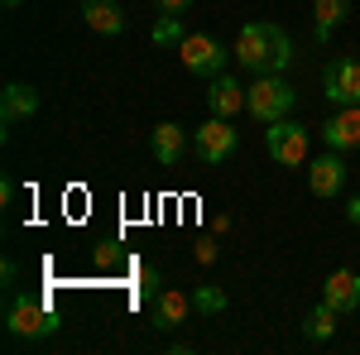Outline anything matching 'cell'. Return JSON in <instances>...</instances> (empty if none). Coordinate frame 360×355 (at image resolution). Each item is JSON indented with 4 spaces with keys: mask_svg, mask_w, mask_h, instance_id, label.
<instances>
[{
    "mask_svg": "<svg viewBox=\"0 0 360 355\" xmlns=\"http://www.w3.org/2000/svg\"><path fill=\"white\" fill-rule=\"evenodd\" d=\"M236 144H240V135H236V125L221 120V115H212L207 125H197V130H193V154L207 168H221L226 159L236 154Z\"/></svg>",
    "mask_w": 360,
    "mask_h": 355,
    "instance_id": "obj_6",
    "label": "cell"
},
{
    "mask_svg": "<svg viewBox=\"0 0 360 355\" xmlns=\"http://www.w3.org/2000/svg\"><path fill=\"white\" fill-rule=\"evenodd\" d=\"M82 25L91 34L115 39V34H125V5L120 0H82Z\"/></svg>",
    "mask_w": 360,
    "mask_h": 355,
    "instance_id": "obj_12",
    "label": "cell"
},
{
    "mask_svg": "<svg viewBox=\"0 0 360 355\" xmlns=\"http://www.w3.org/2000/svg\"><path fill=\"white\" fill-rule=\"evenodd\" d=\"M207 106H212V115H221V120H236L250 106V86H240L231 72H221V77L207 82Z\"/></svg>",
    "mask_w": 360,
    "mask_h": 355,
    "instance_id": "obj_11",
    "label": "cell"
},
{
    "mask_svg": "<svg viewBox=\"0 0 360 355\" xmlns=\"http://www.w3.org/2000/svg\"><path fill=\"white\" fill-rule=\"evenodd\" d=\"M264 149L283 168H307V159H312V135H307L298 120H274L264 130Z\"/></svg>",
    "mask_w": 360,
    "mask_h": 355,
    "instance_id": "obj_4",
    "label": "cell"
},
{
    "mask_svg": "<svg viewBox=\"0 0 360 355\" xmlns=\"http://www.w3.org/2000/svg\"><path fill=\"white\" fill-rule=\"evenodd\" d=\"M34 110H39V91H34V86L5 82V91H0V120H5V125H20Z\"/></svg>",
    "mask_w": 360,
    "mask_h": 355,
    "instance_id": "obj_15",
    "label": "cell"
},
{
    "mask_svg": "<svg viewBox=\"0 0 360 355\" xmlns=\"http://www.w3.org/2000/svg\"><path fill=\"white\" fill-rule=\"evenodd\" d=\"M336 317H341V312H336L332 302H317V307H312V312L303 317V336L312 341V346L332 341V336H336Z\"/></svg>",
    "mask_w": 360,
    "mask_h": 355,
    "instance_id": "obj_17",
    "label": "cell"
},
{
    "mask_svg": "<svg viewBox=\"0 0 360 355\" xmlns=\"http://www.w3.org/2000/svg\"><path fill=\"white\" fill-rule=\"evenodd\" d=\"M193 312H197V307H193V293H183V288H159V298L149 302V322H154L159 331L183 327Z\"/></svg>",
    "mask_w": 360,
    "mask_h": 355,
    "instance_id": "obj_10",
    "label": "cell"
},
{
    "mask_svg": "<svg viewBox=\"0 0 360 355\" xmlns=\"http://www.w3.org/2000/svg\"><path fill=\"white\" fill-rule=\"evenodd\" d=\"M0 5H5V10H20V5H25V0H0Z\"/></svg>",
    "mask_w": 360,
    "mask_h": 355,
    "instance_id": "obj_24",
    "label": "cell"
},
{
    "mask_svg": "<svg viewBox=\"0 0 360 355\" xmlns=\"http://www.w3.org/2000/svg\"><path fill=\"white\" fill-rule=\"evenodd\" d=\"M159 10H164V15H178V20H183V15L193 10V0H159Z\"/></svg>",
    "mask_w": 360,
    "mask_h": 355,
    "instance_id": "obj_20",
    "label": "cell"
},
{
    "mask_svg": "<svg viewBox=\"0 0 360 355\" xmlns=\"http://www.w3.org/2000/svg\"><path fill=\"white\" fill-rule=\"evenodd\" d=\"M322 302H332L336 312H356L360 307V273L356 269H332V278L322 283Z\"/></svg>",
    "mask_w": 360,
    "mask_h": 355,
    "instance_id": "obj_14",
    "label": "cell"
},
{
    "mask_svg": "<svg viewBox=\"0 0 360 355\" xmlns=\"http://www.w3.org/2000/svg\"><path fill=\"white\" fill-rule=\"evenodd\" d=\"M322 96L332 106H356L360 101V53H341L322 67Z\"/></svg>",
    "mask_w": 360,
    "mask_h": 355,
    "instance_id": "obj_7",
    "label": "cell"
},
{
    "mask_svg": "<svg viewBox=\"0 0 360 355\" xmlns=\"http://www.w3.org/2000/svg\"><path fill=\"white\" fill-rule=\"evenodd\" d=\"M188 144H193V139L183 135V125H173V120H164V125H154V130H149V149H154L159 168H178Z\"/></svg>",
    "mask_w": 360,
    "mask_h": 355,
    "instance_id": "obj_13",
    "label": "cell"
},
{
    "mask_svg": "<svg viewBox=\"0 0 360 355\" xmlns=\"http://www.w3.org/2000/svg\"><path fill=\"white\" fill-rule=\"evenodd\" d=\"M322 139H327V149H336V154L360 149V101L356 106H336L332 115L322 120Z\"/></svg>",
    "mask_w": 360,
    "mask_h": 355,
    "instance_id": "obj_9",
    "label": "cell"
},
{
    "mask_svg": "<svg viewBox=\"0 0 360 355\" xmlns=\"http://www.w3.org/2000/svg\"><path fill=\"white\" fill-rule=\"evenodd\" d=\"M231 58L245 67V72H283L293 63V39L274 25V20H250L240 25L236 44H231Z\"/></svg>",
    "mask_w": 360,
    "mask_h": 355,
    "instance_id": "obj_1",
    "label": "cell"
},
{
    "mask_svg": "<svg viewBox=\"0 0 360 355\" xmlns=\"http://www.w3.org/2000/svg\"><path fill=\"white\" fill-rule=\"evenodd\" d=\"M351 20V0H312V44H327Z\"/></svg>",
    "mask_w": 360,
    "mask_h": 355,
    "instance_id": "obj_16",
    "label": "cell"
},
{
    "mask_svg": "<svg viewBox=\"0 0 360 355\" xmlns=\"http://www.w3.org/2000/svg\"><path fill=\"white\" fill-rule=\"evenodd\" d=\"M307 192H312V197H327V202L346 192V164H341L336 149L317 154V159H307Z\"/></svg>",
    "mask_w": 360,
    "mask_h": 355,
    "instance_id": "obj_8",
    "label": "cell"
},
{
    "mask_svg": "<svg viewBox=\"0 0 360 355\" xmlns=\"http://www.w3.org/2000/svg\"><path fill=\"white\" fill-rule=\"evenodd\" d=\"M183 34H178V15H164L159 25H154V44H178Z\"/></svg>",
    "mask_w": 360,
    "mask_h": 355,
    "instance_id": "obj_19",
    "label": "cell"
},
{
    "mask_svg": "<svg viewBox=\"0 0 360 355\" xmlns=\"http://www.w3.org/2000/svg\"><path fill=\"white\" fill-rule=\"evenodd\" d=\"M298 106V91L293 82L283 77V72H259L255 82H250V115L259 120V125H274V120H288Z\"/></svg>",
    "mask_w": 360,
    "mask_h": 355,
    "instance_id": "obj_3",
    "label": "cell"
},
{
    "mask_svg": "<svg viewBox=\"0 0 360 355\" xmlns=\"http://www.w3.org/2000/svg\"><path fill=\"white\" fill-rule=\"evenodd\" d=\"M226 302H231V298H226L217 283H197V288H193V307L202 312V317H221Z\"/></svg>",
    "mask_w": 360,
    "mask_h": 355,
    "instance_id": "obj_18",
    "label": "cell"
},
{
    "mask_svg": "<svg viewBox=\"0 0 360 355\" xmlns=\"http://www.w3.org/2000/svg\"><path fill=\"white\" fill-rule=\"evenodd\" d=\"M346 221L360 226V192H356V197H346Z\"/></svg>",
    "mask_w": 360,
    "mask_h": 355,
    "instance_id": "obj_22",
    "label": "cell"
},
{
    "mask_svg": "<svg viewBox=\"0 0 360 355\" xmlns=\"http://www.w3.org/2000/svg\"><path fill=\"white\" fill-rule=\"evenodd\" d=\"M115 259H120V250H115V245H101V250H96V264H115Z\"/></svg>",
    "mask_w": 360,
    "mask_h": 355,
    "instance_id": "obj_23",
    "label": "cell"
},
{
    "mask_svg": "<svg viewBox=\"0 0 360 355\" xmlns=\"http://www.w3.org/2000/svg\"><path fill=\"white\" fill-rule=\"evenodd\" d=\"M217 259V245L212 240H197V264H212Z\"/></svg>",
    "mask_w": 360,
    "mask_h": 355,
    "instance_id": "obj_21",
    "label": "cell"
},
{
    "mask_svg": "<svg viewBox=\"0 0 360 355\" xmlns=\"http://www.w3.org/2000/svg\"><path fill=\"white\" fill-rule=\"evenodd\" d=\"M178 58H183V67L193 72V77H221L226 72V58H231V49H221V39H212V34H183L178 39Z\"/></svg>",
    "mask_w": 360,
    "mask_h": 355,
    "instance_id": "obj_5",
    "label": "cell"
},
{
    "mask_svg": "<svg viewBox=\"0 0 360 355\" xmlns=\"http://www.w3.org/2000/svg\"><path fill=\"white\" fill-rule=\"evenodd\" d=\"M58 312L49 307V302L29 298V293H10V302H5V336L15 341V346H39V341H49V336H58Z\"/></svg>",
    "mask_w": 360,
    "mask_h": 355,
    "instance_id": "obj_2",
    "label": "cell"
}]
</instances>
